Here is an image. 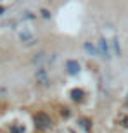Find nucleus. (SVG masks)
Returning <instances> with one entry per match:
<instances>
[{
    "mask_svg": "<svg viewBox=\"0 0 128 133\" xmlns=\"http://www.w3.org/2000/svg\"><path fill=\"white\" fill-rule=\"evenodd\" d=\"M97 52H99V55H102L104 59H109V42L106 38H100L97 42Z\"/></svg>",
    "mask_w": 128,
    "mask_h": 133,
    "instance_id": "f257e3e1",
    "label": "nucleus"
},
{
    "mask_svg": "<svg viewBox=\"0 0 128 133\" xmlns=\"http://www.w3.org/2000/svg\"><path fill=\"white\" fill-rule=\"evenodd\" d=\"M36 123H38L40 128H47L50 124V119H49L47 114H38V116H36Z\"/></svg>",
    "mask_w": 128,
    "mask_h": 133,
    "instance_id": "f03ea898",
    "label": "nucleus"
},
{
    "mask_svg": "<svg viewBox=\"0 0 128 133\" xmlns=\"http://www.w3.org/2000/svg\"><path fill=\"white\" fill-rule=\"evenodd\" d=\"M66 68H68V73L76 74V73H78V69H80V66H78V62H76V61H68Z\"/></svg>",
    "mask_w": 128,
    "mask_h": 133,
    "instance_id": "7ed1b4c3",
    "label": "nucleus"
},
{
    "mask_svg": "<svg viewBox=\"0 0 128 133\" xmlns=\"http://www.w3.org/2000/svg\"><path fill=\"white\" fill-rule=\"evenodd\" d=\"M81 95H83L81 90H73V92H71V97H73L74 100H80V99H81Z\"/></svg>",
    "mask_w": 128,
    "mask_h": 133,
    "instance_id": "20e7f679",
    "label": "nucleus"
},
{
    "mask_svg": "<svg viewBox=\"0 0 128 133\" xmlns=\"http://www.w3.org/2000/svg\"><path fill=\"white\" fill-rule=\"evenodd\" d=\"M0 12H4V7H0Z\"/></svg>",
    "mask_w": 128,
    "mask_h": 133,
    "instance_id": "39448f33",
    "label": "nucleus"
},
{
    "mask_svg": "<svg viewBox=\"0 0 128 133\" xmlns=\"http://www.w3.org/2000/svg\"><path fill=\"white\" fill-rule=\"evenodd\" d=\"M126 100H128V97H126Z\"/></svg>",
    "mask_w": 128,
    "mask_h": 133,
    "instance_id": "423d86ee",
    "label": "nucleus"
}]
</instances>
